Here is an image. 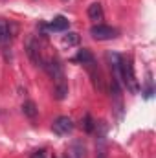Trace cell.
Returning a JSON list of instances; mask_svg holds the SVG:
<instances>
[{
  "label": "cell",
  "mask_w": 156,
  "mask_h": 158,
  "mask_svg": "<svg viewBox=\"0 0 156 158\" xmlns=\"http://www.w3.org/2000/svg\"><path fill=\"white\" fill-rule=\"evenodd\" d=\"M68 26H70L68 19L63 17V15H59V17H55V19L51 20L50 30H53V31H64V30H68Z\"/></svg>",
  "instance_id": "obj_9"
},
{
  "label": "cell",
  "mask_w": 156,
  "mask_h": 158,
  "mask_svg": "<svg viewBox=\"0 0 156 158\" xmlns=\"http://www.w3.org/2000/svg\"><path fill=\"white\" fill-rule=\"evenodd\" d=\"M51 131L55 134H59V136H66V134H70L74 131V121L68 118V116H59V118L53 121Z\"/></svg>",
  "instance_id": "obj_3"
},
{
  "label": "cell",
  "mask_w": 156,
  "mask_h": 158,
  "mask_svg": "<svg viewBox=\"0 0 156 158\" xmlns=\"http://www.w3.org/2000/svg\"><path fill=\"white\" fill-rule=\"evenodd\" d=\"M30 158H46V153H44L42 149H40V151H33Z\"/></svg>",
  "instance_id": "obj_16"
},
{
  "label": "cell",
  "mask_w": 156,
  "mask_h": 158,
  "mask_svg": "<svg viewBox=\"0 0 156 158\" xmlns=\"http://www.w3.org/2000/svg\"><path fill=\"white\" fill-rule=\"evenodd\" d=\"M96 158H109V153H107V145H105V142H101V143L97 145Z\"/></svg>",
  "instance_id": "obj_14"
},
{
  "label": "cell",
  "mask_w": 156,
  "mask_h": 158,
  "mask_svg": "<svg viewBox=\"0 0 156 158\" xmlns=\"http://www.w3.org/2000/svg\"><path fill=\"white\" fill-rule=\"evenodd\" d=\"M42 68L46 70V74L51 79H57V77H63V76H64V74H63V66H61L57 61H53V59H44Z\"/></svg>",
  "instance_id": "obj_5"
},
{
  "label": "cell",
  "mask_w": 156,
  "mask_h": 158,
  "mask_svg": "<svg viewBox=\"0 0 156 158\" xmlns=\"http://www.w3.org/2000/svg\"><path fill=\"white\" fill-rule=\"evenodd\" d=\"M53 81H55V85H53V96H55V99L61 101V99H64L66 94H68V83L64 81V76L53 79Z\"/></svg>",
  "instance_id": "obj_7"
},
{
  "label": "cell",
  "mask_w": 156,
  "mask_h": 158,
  "mask_svg": "<svg viewBox=\"0 0 156 158\" xmlns=\"http://www.w3.org/2000/svg\"><path fill=\"white\" fill-rule=\"evenodd\" d=\"M76 61L83 63V64H94V55L90 53V50L83 48V50H79V53H77V57H76Z\"/></svg>",
  "instance_id": "obj_12"
},
{
  "label": "cell",
  "mask_w": 156,
  "mask_h": 158,
  "mask_svg": "<svg viewBox=\"0 0 156 158\" xmlns=\"http://www.w3.org/2000/svg\"><path fill=\"white\" fill-rule=\"evenodd\" d=\"M63 44L64 46H76V44H79V35L76 31H70L68 35L63 37Z\"/></svg>",
  "instance_id": "obj_13"
},
{
  "label": "cell",
  "mask_w": 156,
  "mask_h": 158,
  "mask_svg": "<svg viewBox=\"0 0 156 158\" xmlns=\"http://www.w3.org/2000/svg\"><path fill=\"white\" fill-rule=\"evenodd\" d=\"M66 158H84L86 156V149H84V145H83V142H72V145L66 149Z\"/></svg>",
  "instance_id": "obj_6"
},
{
  "label": "cell",
  "mask_w": 156,
  "mask_h": 158,
  "mask_svg": "<svg viewBox=\"0 0 156 158\" xmlns=\"http://www.w3.org/2000/svg\"><path fill=\"white\" fill-rule=\"evenodd\" d=\"M26 53H28V57L31 59V63H33V64L42 66L44 59H42V55H40L39 42L33 39V37H30V39H28V42H26Z\"/></svg>",
  "instance_id": "obj_4"
},
{
  "label": "cell",
  "mask_w": 156,
  "mask_h": 158,
  "mask_svg": "<svg viewBox=\"0 0 156 158\" xmlns=\"http://www.w3.org/2000/svg\"><path fill=\"white\" fill-rule=\"evenodd\" d=\"M119 79L123 81V85L127 86V90H130L132 94H138V92H140V85H138V79H136V76H134V68H132L130 59H121Z\"/></svg>",
  "instance_id": "obj_1"
},
{
  "label": "cell",
  "mask_w": 156,
  "mask_h": 158,
  "mask_svg": "<svg viewBox=\"0 0 156 158\" xmlns=\"http://www.w3.org/2000/svg\"><path fill=\"white\" fill-rule=\"evenodd\" d=\"M11 39V28L7 24V20L0 19V44H7Z\"/></svg>",
  "instance_id": "obj_10"
},
{
  "label": "cell",
  "mask_w": 156,
  "mask_h": 158,
  "mask_svg": "<svg viewBox=\"0 0 156 158\" xmlns=\"http://www.w3.org/2000/svg\"><path fill=\"white\" fill-rule=\"evenodd\" d=\"M22 112H24V116H28L30 119H35L37 118V114H39V109H37V105L30 99V101H24V105H22Z\"/></svg>",
  "instance_id": "obj_11"
},
{
  "label": "cell",
  "mask_w": 156,
  "mask_h": 158,
  "mask_svg": "<svg viewBox=\"0 0 156 158\" xmlns=\"http://www.w3.org/2000/svg\"><path fill=\"white\" fill-rule=\"evenodd\" d=\"M86 15H88V19L94 20V22L103 20V6H101L99 2H92V4L88 6V9H86Z\"/></svg>",
  "instance_id": "obj_8"
},
{
  "label": "cell",
  "mask_w": 156,
  "mask_h": 158,
  "mask_svg": "<svg viewBox=\"0 0 156 158\" xmlns=\"http://www.w3.org/2000/svg\"><path fill=\"white\" fill-rule=\"evenodd\" d=\"M116 30L112 26H107V24H96L90 28V35L96 40H110L116 37Z\"/></svg>",
  "instance_id": "obj_2"
},
{
  "label": "cell",
  "mask_w": 156,
  "mask_h": 158,
  "mask_svg": "<svg viewBox=\"0 0 156 158\" xmlns=\"http://www.w3.org/2000/svg\"><path fill=\"white\" fill-rule=\"evenodd\" d=\"M83 127H84V131H86V132H92V131H94V121H92V116H90V114H86V116H84Z\"/></svg>",
  "instance_id": "obj_15"
}]
</instances>
